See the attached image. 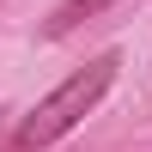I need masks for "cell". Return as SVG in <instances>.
I'll return each mask as SVG.
<instances>
[{"label": "cell", "instance_id": "6da1fadb", "mask_svg": "<svg viewBox=\"0 0 152 152\" xmlns=\"http://www.w3.org/2000/svg\"><path fill=\"white\" fill-rule=\"evenodd\" d=\"M110 79H116V55H91L73 79H61L55 91H49L43 104L18 122V152H43V146H55L61 134H73L97 104H104Z\"/></svg>", "mask_w": 152, "mask_h": 152}, {"label": "cell", "instance_id": "7a4b0ae2", "mask_svg": "<svg viewBox=\"0 0 152 152\" xmlns=\"http://www.w3.org/2000/svg\"><path fill=\"white\" fill-rule=\"evenodd\" d=\"M110 0H67V6H55V18H49V37H67L79 18H91V12H104Z\"/></svg>", "mask_w": 152, "mask_h": 152}]
</instances>
